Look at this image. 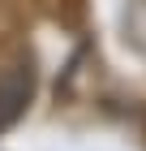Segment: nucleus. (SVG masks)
I'll return each mask as SVG.
<instances>
[{
	"instance_id": "f257e3e1",
	"label": "nucleus",
	"mask_w": 146,
	"mask_h": 151,
	"mask_svg": "<svg viewBox=\"0 0 146 151\" xmlns=\"http://www.w3.org/2000/svg\"><path fill=\"white\" fill-rule=\"evenodd\" d=\"M26 104H30V69H26V65L0 69V129L13 125Z\"/></svg>"
}]
</instances>
